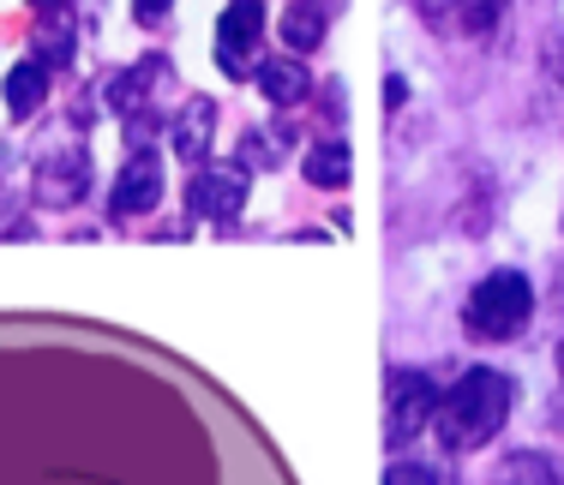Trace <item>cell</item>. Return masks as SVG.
I'll return each mask as SVG.
<instances>
[{
	"mask_svg": "<svg viewBox=\"0 0 564 485\" xmlns=\"http://www.w3.org/2000/svg\"><path fill=\"white\" fill-rule=\"evenodd\" d=\"M534 312V288L522 269H492L487 282H475V294H468L463 306V323L475 342H510V335L529 323Z\"/></svg>",
	"mask_w": 564,
	"mask_h": 485,
	"instance_id": "7a4b0ae2",
	"label": "cell"
},
{
	"mask_svg": "<svg viewBox=\"0 0 564 485\" xmlns=\"http://www.w3.org/2000/svg\"><path fill=\"white\" fill-rule=\"evenodd\" d=\"M36 60H43V66H66V60H73V24L61 19L48 36H36Z\"/></svg>",
	"mask_w": 564,
	"mask_h": 485,
	"instance_id": "5bb4252c",
	"label": "cell"
},
{
	"mask_svg": "<svg viewBox=\"0 0 564 485\" xmlns=\"http://www.w3.org/2000/svg\"><path fill=\"white\" fill-rule=\"evenodd\" d=\"M240 205H247V174L240 168H205L186 186V210L210 216V222H235Z\"/></svg>",
	"mask_w": 564,
	"mask_h": 485,
	"instance_id": "8992f818",
	"label": "cell"
},
{
	"mask_svg": "<svg viewBox=\"0 0 564 485\" xmlns=\"http://www.w3.org/2000/svg\"><path fill=\"white\" fill-rule=\"evenodd\" d=\"M90 186V151L85 144H61V151H48L36 162V198H43L48 210H66L78 205Z\"/></svg>",
	"mask_w": 564,
	"mask_h": 485,
	"instance_id": "5b68a950",
	"label": "cell"
},
{
	"mask_svg": "<svg viewBox=\"0 0 564 485\" xmlns=\"http://www.w3.org/2000/svg\"><path fill=\"white\" fill-rule=\"evenodd\" d=\"M43 97H48V66H43V60H19V66L7 73V114H12V120L36 114V108H43Z\"/></svg>",
	"mask_w": 564,
	"mask_h": 485,
	"instance_id": "30bf717a",
	"label": "cell"
},
{
	"mask_svg": "<svg viewBox=\"0 0 564 485\" xmlns=\"http://www.w3.org/2000/svg\"><path fill=\"white\" fill-rule=\"evenodd\" d=\"M259 43H264V0H228L217 24V66L228 78L259 73Z\"/></svg>",
	"mask_w": 564,
	"mask_h": 485,
	"instance_id": "277c9868",
	"label": "cell"
},
{
	"mask_svg": "<svg viewBox=\"0 0 564 485\" xmlns=\"http://www.w3.org/2000/svg\"><path fill=\"white\" fill-rule=\"evenodd\" d=\"M499 485H564V480H558L553 455H541V450H522V455H510V462L499 467Z\"/></svg>",
	"mask_w": 564,
	"mask_h": 485,
	"instance_id": "8fae6325",
	"label": "cell"
},
{
	"mask_svg": "<svg viewBox=\"0 0 564 485\" xmlns=\"http://www.w3.org/2000/svg\"><path fill=\"white\" fill-rule=\"evenodd\" d=\"M169 7H174V0H132V19H139V24H163Z\"/></svg>",
	"mask_w": 564,
	"mask_h": 485,
	"instance_id": "2e32d148",
	"label": "cell"
},
{
	"mask_svg": "<svg viewBox=\"0 0 564 485\" xmlns=\"http://www.w3.org/2000/svg\"><path fill=\"white\" fill-rule=\"evenodd\" d=\"M433 414H438L433 377H421V372H391V384H384V443H391V450H409V443L426 431V420H433Z\"/></svg>",
	"mask_w": 564,
	"mask_h": 485,
	"instance_id": "3957f363",
	"label": "cell"
},
{
	"mask_svg": "<svg viewBox=\"0 0 564 485\" xmlns=\"http://www.w3.org/2000/svg\"><path fill=\"white\" fill-rule=\"evenodd\" d=\"M31 7H36V12H66L73 0H31Z\"/></svg>",
	"mask_w": 564,
	"mask_h": 485,
	"instance_id": "e0dca14e",
	"label": "cell"
},
{
	"mask_svg": "<svg viewBox=\"0 0 564 485\" xmlns=\"http://www.w3.org/2000/svg\"><path fill=\"white\" fill-rule=\"evenodd\" d=\"M384 485H451L438 467H421V462H397L391 474H384Z\"/></svg>",
	"mask_w": 564,
	"mask_h": 485,
	"instance_id": "9a60e30c",
	"label": "cell"
},
{
	"mask_svg": "<svg viewBox=\"0 0 564 485\" xmlns=\"http://www.w3.org/2000/svg\"><path fill=\"white\" fill-rule=\"evenodd\" d=\"M210 139H217V102H210V97H186V108L174 114V156H181V162H205Z\"/></svg>",
	"mask_w": 564,
	"mask_h": 485,
	"instance_id": "ba28073f",
	"label": "cell"
},
{
	"mask_svg": "<svg viewBox=\"0 0 564 485\" xmlns=\"http://www.w3.org/2000/svg\"><path fill=\"white\" fill-rule=\"evenodd\" d=\"M318 36H325V19H318V7H289V12H282V43L318 48Z\"/></svg>",
	"mask_w": 564,
	"mask_h": 485,
	"instance_id": "4fadbf2b",
	"label": "cell"
},
{
	"mask_svg": "<svg viewBox=\"0 0 564 485\" xmlns=\"http://www.w3.org/2000/svg\"><path fill=\"white\" fill-rule=\"evenodd\" d=\"M306 180L313 186H343L348 180V144H318L313 156H306Z\"/></svg>",
	"mask_w": 564,
	"mask_h": 485,
	"instance_id": "7c38bea8",
	"label": "cell"
},
{
	"mask_svg": "<svg viewBox=\"0 0 564 485\" xmlns=\"http://www.w3.org/2000/svg\"><path fill=\"white\" fill-rule=\"evenodd\" d=\"M438 443L445 450H480V443L499 438V426L510 420V377L492 372V366H475L463 372L456 384L438 396Z\"/></svg>",
	"mask_w": 564,
	"mask_h": 485,
	"instance_id": "6da1fadb",
	"label": "cell"
},
{
	"mask_svg": "<svg viewBox=\"0 0 564 485\" xmlns=\"http://www.w3.org/2000/svg\"><path fill=\"white\" fill-rule=\"evenodd\" d=\"M259 90H264L271 102L294 108V102H306V90H313V73H306L301 54H276V60L259 66Z\"/></svg>",
	"mask_w": 564,
	"mask_h": 485,
	"instance_id": "9c48e42d",
	"label": "cell"
},
{
	"mask_svg": "<svg viewBox=\"0 0 564 485\" xmlns=\"http://www.w3.org/2000/svg\"><path fill=\"white\" fill-rule=\"evenodd\" d=\"M156 198H163V162H156V151H132V162L115 180L109 210L115 216H144V210H156Z\"/></svg>",
	"mask_w": 564,
	"mask_h": 485,
	"instance_id": "52a82bcc",
	"label": "cell"
}]
</instances>
